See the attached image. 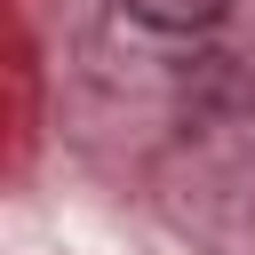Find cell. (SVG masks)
I'll use <instances>...</instances> for the list:
<instances>
[{
	"mask_svg": "<svg viewBox=\"0 0 255 255\" xmlns=\"http://www.w3.org/2000/svg\"><path fill=\"white\" fill-rule=\"evenodd\" d=\"M120 8L151 32H207V24H223L231 0H120Z\"/></svg>",
	"mask_w": 255,
	"mask_h": 255,
	"instance_id": "1",
	"label": "cell"
}]
</instances>
